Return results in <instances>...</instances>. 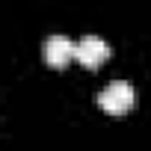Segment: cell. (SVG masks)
I'll list each match as a JSON object with an SVG mask.
<instances>
[{
	"label": "cell",
	"instance_id": "1",
	"mask_svg": "<svg viewBox=\"0 0 151 151\" xmlns=\"http://www.w3.org/2000/svg\"><path fill=\"white\" fill-rule=\"evenodd\" d=\"M98 104L110 116H124L133 107V86L127 80H113L98 92Z\"/></svg>",
	"mask_w": 151,
	"mask_h": 151
},
{
	"label": "cell",
	"instance_id": "2",
	"mask_svg": "<svg viewBox=\"0 0 151 151\" xmlns=\"http://www.w3.org/2000/svg\"><path fill=\"white\" fill-rule=\"evenodd\" d=\"M107 56H110V45L101 36H83L74 47V59L86 68H98L101 62H107Z\"/></svg>",
	"mask_w": 151,
	"mask_h": 151
},
{
	"label": "cell",
	"instance_id": "3",
	"mask_svg": "<svg viewBox=\"0 0 151 151\" xmlns=\"http://www.w3.org/2000/svg\"><path fill=\"white\" fill-rule=\"evenodd\" d=\"M74 47H77V42H71L68 36L53 33V36H47V39H45V45H42V56H45V62H47V65L62 68V65L74 56Z\"/></svg>",
	"mask_w": 151,
	"mask_h": 151
}]
</instances>
